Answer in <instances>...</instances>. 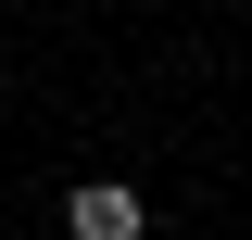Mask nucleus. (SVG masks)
<instances>
[{"label": "nucleus", "instance_id": "obj_1", "mask_svg": "<svg viewBox=\"0 0 252 240\" xmlns=\"http://www.w3.org/2000/svg\"><path fill=\"white\" fill-rule=\"evenodd\" d=\"M63 215H76V240H139V190H126V177H89Z\"/></svg>", "mask_w": 252, "mask_h": 240}]
</instances>
